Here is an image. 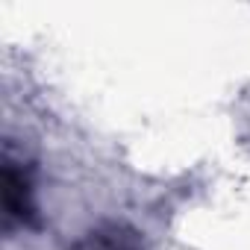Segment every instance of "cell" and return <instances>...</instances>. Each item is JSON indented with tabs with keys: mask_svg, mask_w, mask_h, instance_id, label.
Listing matches in <instances>:
<instances>
[{
	"mask_svg": "<svg viewBox=\"0 0 250 250\" xmlns=\"http://www.w3.org/2000/svg\"><path fill=\"white\" fill-rule=\"evenodd\" d=\"M3 212L6 221L36 224V203H33V177L24 162H15L9 153L3 159Z\"/></svg>",
	"mask_w": 250,
	"mask_h": 250,
	"instance_id": "6da1fadb",
	"label": "cell"
},
{
	"mask_svg": "<svg viewBox=\"0 0 250 250\" xmlns=\"http://www.w3.org/2000/svg\"><path fill=\"white\" fill-rule=\"evenodd\" d=\"M97 241H100L103 250H139L136 235L127 232V229H121V227H109V229L97 232Z\"/></svg>",
	"mask_w": 250,
	"mask_h": 250,
	"instance_id": "7a4b0ae2",
	"label": "cell"
}]
</instances>
